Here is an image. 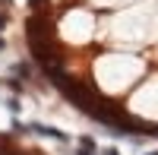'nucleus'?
Masks as SVG:
<instances>
[{"mask_svg":"<svg viewBox=\"0 0 158 155\" xmlns=\"http://www.w3.org/2000/svg\"><path fill=\"white\" fill-rule=\"evenodd\" d=\"M92 35H95V16H92L89 10L73 6V10L63 13V19H60V38H63V41L85 44Z\"/></svg>","mask_w":158,"mask_h":155,"instance_id":"obj_4","label":"nucleus"},{"mask_svg":"<svg viewBox=\"0 0 158 155\" xmlns=\"http://www.w3.org/2000/svg\"><path fill=\"white\" fill-rule=\"evenodd\" d=\"M155 0H133L130 6H123L108 25L111 41L127 44V48H139L146 44L149 38H155Z\"/></svg>","mask_w":158,"mask_h":155,"instance_id":"obj_1","label":"nucleus"},{"mask_svg":"<svg viewBox=\"0 0 158 155\" xmlns=\"http://www.w3.org/2000/svg\"><path fill=\"white\" fill-rule=\"evenodd\" d=\"M89 3H95V6H127V3H133V0H89Z\"/></svg>","mask_w":158,"mask_h":155,"instance_id":"obj_5","label":"nucleus"},{"mask_svg":"<svg viewBox=\"0 0 158 155\" xmlns=\"http://www.w3.org/2000/svg\"><path fill=\"white\" fill-rule=\"evenodd\" d=\"M155 38H158V10H155Z\"/></svg>","mask_w":158,"mask_h":155,"instance_id":"obj_6","label":"nucleus"},{"mask_svg":"<svg viewBox=\"0 0 158 155\" xmlns=\"http://www.w3.org/2000/svg\"><path fill=\"white\" fill-rule=\"evenodd\" d=\"M130 117H136L142 124H158V73L149 76L127 101Z\"/></svg>","mask_w":158,"mask_h":155,"instance_id":"obj_3","label":"nucleus"},{"mask_svg":"<svg viewBox=\"0 0 158 155\" xmlns=\"http://www.w3.org/2000/svg\"><path fill=\"white\" fill-rule=\"evenodd\" d=\"M142 70H146L142 57L123 54V51H108V54H101L95 60L92 76H95V86L104 95H120L142 76Z\"/></svg>","mask_w":158,"mask_h":155,"instance_id":"obj_2","label":"nucleus"}]
</instances>
